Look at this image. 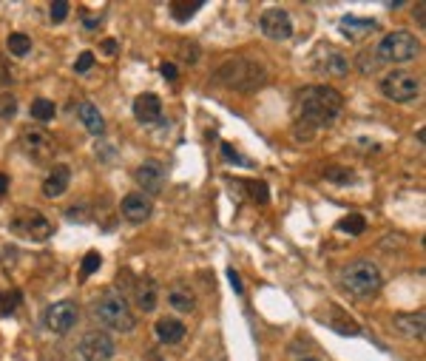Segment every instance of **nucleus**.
Listing matches in <instances>:
<instances>
[{"instance_id": "nucleus-8", "label": "nucleus", "mask_w": 426, "mask_h": 361, "mask_svg": "<svg viewBox=\"0 0 426 361\" xmlns=\"http://www.w3.org/2000/svg\"><path fill=\"white\" fill-rule=\"evenodd\" d=\"M114 353H117V345H114V338L103 330H88L80 341L83 361H111Z\"/></svg>"}, {"instance_id": "nucleus-10", "label": "nucleus", "mask_w": 426, "mask_h": 361, "mask_svg": "<svg viewBox=\"0 0 426 361\" xmlns=\"http://www.w3.org/2000/svg\"><path fill=\"white\" fill-rule=\"evenodd\" d=\"M262 32L270 37V40H290V34H293V21H290V14L284 9H267L259 21Z\"/></svg>"}, {"instance_id": "nucleus-20", "label": "nucleus", "mask_w": 426, "mask_h": 361, "mask_svg": "<svg viewBox=\"0 0 426 361\" xmlns=\"http://www.w3.org/2000/svg\"><path fill=\"white\" fill-rule=\"evenodd\" d=\"M168 305L179 313H190L197 308V296H193V290H188V288H173L168 293Z\"/></svg>"}, {"instance_id": "nucleus-11", "label": "nucleus", "mask_w": 426, "mask_h": 361, "mask_svg": "<svg viewBox=\"0 0 426 361\" xmlns=\"http://www.w3.org/2000/svg\"><path fill=\"white\" fill-rule=\"evenodd\" d=\"M134 179H137V185L142 188L145 194H160L162 188H165V168H162L160 162L148 160V162H142V165L137 168Z\"/></svg>"}, {"instance_id": "nucleus-1", "label": "nucleus", "mask_w": 426, "mask_h": 361, "mask_svg": "<svg viewBox=\"0 0 426 361\" xmlns=\"http://www.w3.org/2000/svg\"><path fill=\"white\" fill-rule=\"evenodd\" d=\"M296 108H299V131H316L336 123V117L344 108V97L341 91H336L333 86H310L296 97Z\"/></svg>"}, {"instance_id": "nucleus-4", "label": "nucleus", "mask_w": 426, "mask_h": 361, "mask_svg": "<svg viewBox=\"0 0 426 361\" xmlns=\"http://www.w3.org/2000/svg\"><path fill=\"white\" fill-rule=\"evenodd\" d=\"M341 284H344V290L355 299H373L381 290L384 279H381V271L370 259H355L341 271Z\"/></svg>"}, {"instance_id": "nucleus-32", "label": "nucleus", "mask_w": 426, "mask_h": 361, "mask_svg": "<svg viewBox=\"0 0 426 361\" xmlns=\"http://www.w3.org/2000/svg\"><path fill=\"white\" fill-rule=\"evenodd\" d=\"M91 66H94V54H91V51H83L80 57H77V63H74V71L86 74V71H88Z\"/></svg>"}, {"instance_id": "nucleus-6", "label": "nucleus", "mask_w": 426, "mask_h": 361, "mask_svg": "<svg viewBox=\"0 0 426 361\" xmlns=\"http://www.w3.org/2000/svg\"><path fill=\"white\" fill-rule=\"evenodd\" d=\"M381 94L392 103H412L421 94V77L403 69H395L381 80Z\"/></svg>"}, {"instance_id": "nucleus-22", "label": "nucleus", "mask_w": 426, "mask_h": 361, "mask_svg": "<svg viewBox=\"0 0 426 361\" xmlns=\"http://www.w3.org/2000/svg\"><path fill=\"white\" fill-rule=\"evenodd\" d=\"M6 49H9L14 57H26V54L32 51V37H29V34H21V32H14V34H9Z\"/></svg>"}, {"instance_id": "nucleus-27", "label": "nucleus", "mask_w": 426, "mask_h": 361, "mask_svg": "<svg viewBox=\"0 0 426 361\" xmlns=\"http://www.w3.org/2000/svg\"><path fill=\"white\" fill-rule=\"evenodd\" d=\"M17 114V97L14 94H0V120H12Z\"/></svg>"}, {"instance_id": "nucleus-7", "label": "nucleus", "mask_w": 426, "mask_h": 361, "mask_svg": "<svg viewBox=\"0 0 426 361\" xmlns=\"http://www.w3.org/2000/svg\"><path fill=\"white\" fill-rule=\"evenodd\" d=\"M12 227L21 236H29V239H34V242H43V239H49L51 236V222L40 214V211H34V208H23L21 214H17L14 219H12Z\"/></svg>"}, {"instance_id": "nucleus-26", "label": "nucleus", "mask_w": 426, "mask_h": 361, "mask_svg": "<svg viewBox=\"0 0 426 361\" xmlns=\"http://www.w3.org/2000/svg\"><path fill=\"white\" fill-rule=\"evenodd\" d=\"M338 227H341L344 234L358 236V234H364V227H366V225H364V216H361V214H350V216H344V219H341Z\"/></svg>"}, {"instance_id": "nucleus-5", "label": "nucleus", "mask_w": 426, "mask_h": 361, "mask_svg": "<svg viewBox=\"0 0 426 361\" xmlns=\"http://www.w3.org/2000/svg\"><path fill=\"white\" fill-rule=\"evenodd\" d=\"M373 51L378 63H410L421 54V43L410 32H390Z\"/></svg>"}, {"instance_id": "nucleus-18", "label": "nucleus", "mask_w": 426, "mask_h": 361, "mask_svg": "<svg viewBox=\"0 0 426 361\" xmlns=\"http://www.w3.org/2000/svg\"><path fill=\"white\" fill-rule=\"evenodd\" d=\"M157 301H160V284L153 282L151 276H145L140 284H137V305L151 313V310H157Z\"/></svg>"}, {"instance_id": "nucleus-35", "label": "nucleus", "mask_w": 426, "mask_h": 361, "mask_svg": "<svg viewBox=\"0 0 426 361\" xmlns=\"http://www.w3.org/2000/svg\"><path fill=\"white\" fill-rule=\"evenodd\" d=\"M227 279H230V284H234V288H236V293H242V279H239V273H236L234 268L227 271Z\"/></svg>"}, {"instance_id": "nucleus-15", "label": "nucleus", "mask_w": 426, "mask_h": 361, "mask_svg": "<svg viewBox=\"0 0 426 361\" xmlns=\"http://www.w3.org/2000/svg\"><path fill=\"white\" fill-rule=\"evenodd\" d=\"M77 117H80V123L86 125L88 134H94V137L105 134V120H103V114L97 111L94 103H80V105H77Z\"/></svg>"}, {"instance_id": "nucleus-34", "label": "nucleus", "mask_w": 426, "mask_h": 361, "mask_svg": "<svg viewBox=\"0 0 426 361\" xmlns=\"http://www.w3.org/2000/svg\"><path fill=\"white\" fill-rule=\"evenodd\" d=\"M250 191L259 194V202H267V188H264V182H250Z\"/></svg>"}, {"instance_id": "nucleus-36", "label": "nucleus", "mask_w": 426, "mask_h": 361, "mask_svg": "<svg viewBox=\"0 0 426 361\" xmlns=\"http://www.w3.org/2000/svg\"><path fill=\"white\" fill-rule=\"evenodd\" d=\"M83 26H86V29H97V26H100V17L86 14V17H83Z\"/></svg>"}, {"instance_id": "nucleus-28", "label": "nucleus", "mask_w": 426, "mask_h": 361, "mask_svg": "<svg viewBox=\"0 0 426 361\" xmlns=\"http://www.w3.org/2000/svg\"><path fill=\"white\" fill-rule=\"evenodd\" d=\"M68 12H71V6L66 3V0H54L51 9H49V21L51 23H63L66 17H68Z\"/></svg>"}, {"instance_id": "nucleus-31", "label": "nucleus", "mask_w": 426, "mask_h": 361, "mask_svg": "<svg viewBox=\"0 0 426 361\" xmlns=\"http://www.w3.org/2000/svg\"><path fill=\"white\" fill-rule=\"evenodd\" d=\"M327 179H333V182H338V185H350V182H353V171L330 168V171H327Z\"/></svg>"}, {"instance_id": "nucleus-24", "label": "nucleus", "mask_w": 426, "mask_h": 361, "mask_svg": "<svg viewBox=\"0 0 426 361\" xmlns=\"http://www.w3.org/2000/svg\"><path fill=\"white\" fill-rule=\"evenodd\" d=\"M324 71H327V74H336V77H344V74L350 71V60H347L344 54H338V51H330V54H327Z\"/></svg>"}, {"instance_id": "nucleus-40", "label": "nucleus", "mask_w": 426, "mask_h": 361, "mask_svg": "<svg viewBox=\"0 0 426 361\" xmlns=\"http://www.w3.org/2000/svg\"><path fill=\"white\" fill-rule=\"evenodd\" d=\"M296 361H318V358H310V356H307V358H296Z\"/></svg>"}, {"instance_id": "nucleus-25", "label": "nucleus", "mask_w": 426, "mask_h": 361, "mask_svg": "<svg viewBox=\"0 0 426 361\" xmlns=\"http://www.w3.org/2000/svg\"><path fill=\"white\" fill-rule=\"evenodd\" d=\"M202 9L199 0H193V3H185V0H177V3H171V17H177V21H190L193 14Z\"/></svg>"}, {"instance_id": "nucleus-29", "label": "nucleus", "mask_w": 426, "mask_h": 361, "mask_svg": "<svg viewBox=\"0 0 426 361\" xmlns=\"http://www.w3.org/2000/svg\"><path fill=\"white\" fill-rule=\"evenodd\" d=\"M375 69H378L375 51H361V54H358V71H361V74H373Z\"/></svg>"}, {"instance_id": "nucleus-19", "label": "nucleus", "mask_w": 426, "mask_h": 361, "mask_svg": "<svg viewBox=\"0 0 426 361\" xmlns=\"http://www.w3.org/2000/svg\"><path fill=\"white\" fill-rule=\"evenodd\" d=\"M375 29H378L375 21H361V17H355V14H347L344 21H341V32L350 37V40H358L361 34H370Z\"/></svg>"}, {"instance_id": "nucleus-2", "label": "nucleus", "mask_w": 426, "mask_h": 361, "mask_svg": "<svg viewBox=\"0 0 426 361\" xmlns=\"http://www.w3.org/2000/svg\"><path fill=\"white\" fill-rule=\"evenodd\" d=\"M267 80V74L262 63L245 60V57H234V60H225L216 71H213V83L225 86V88H236V91H253Z\"/></svg>"}, {"instance_id": "nucleus-14", "label": "nucleus", "mask_w": 426, "mask_h": 361, "mask_svg": "<svg viewBox=\"0 0 426 361\" xmlns=\"http://www.w3.org/2000/svg\"><path fill=\"white\" fill-rule=\"evenodd\" d=\"M123 216L128 222H137V225L145 222L151 216V199L145 194H128L123 199Z\"/></svg>"}, {"instance_id": "nucleus-21", "label": "nucleus", "mask_w": 426, "mask_h": 361, "mask_svg": "<svg viewBox=\"0 0 426 361\" xmlns=\"http://www.w3.org/2000/svg\"><path fill=\"white\" fill-rule=\"evenodd\" d=\"M23 145L29 148V154H34L37 160H40L43 154H49V140L40 134V131H34V128H29L23 134Z\"/></svg>"}, {"instance_id": "nucleus-23", "label": "nucleus", "mask_w": 426, "mask_h": 361, "mask_svg": "<svg viewBox=\"0 0 426 361\" xmlns=\"http://www.w3.org/2000/svg\"><path fill=\"white\" fill-rule=\"evenodd\" d=\"M54 114H57V108H54V103L46 100V97H37V100L32 103V117H34V120L51 123V120H54Z\"/></svg>"}, {"instance_id": "nucleus-13", "label": "nucleus", "mask_w": 426, "mask_h": 361, "mask_svg": "<svg viewBox=\"0 0 426 361\" xmlns=\"http://www.w3.org/2000/svg\"><path fill=\"white\" fill-rule=\"evenodd\" d=\"M395 330L401 333V336H406V338H423V333H426V316L423 313H401V316H395Z\"/></svg>"}, {"instance_id": "nucleus-33", "label": "nucleus", "mask_w": 426, "mask_h": 361, "mask_svg": "<svg viewBox=\"0 0 426 361\" xmlns=\"http://www.w3.org/2000/svg\"><path fill=\"white\" fill-rule=\"evenodd\" d=\"M222 154H225V160H227V162H239V165H250L247 160H242V157L236 154V151H234V148H230V142H222Z\"/></svg>"}, {"instance_id": "nucleus-12", "label": "nucleus", "mask_w": 426, "mask_h": 361, "mask_svg": "<svg viewBox=\"0 0 426 361\" xmlns=\"http://www.w3.org/2000/svg\"><path fill=\"white\" fill-rule=\"evenodd\" d=\"M134 117H137L142 125H151V123H160L162 120V103L157 94H140L134 100Z\"/></svg>"}, {"instance_id": "nucleus-9", "label": "nucleus", "mask_w": 426, "mask_h": 361, "mask_svg": "<svg viewBox=\"0 0 426 361\" xmlns=\"http://www.w3.org/2000/svg\"><path fill=\"white\" fill-rule=\"evenodd\" d=\"M77 319H80V313H77V305H74V301H54V305L46 308V313H43V325H46L51 333L63 336V333L74 330Z\"/></svg>"}, {"instance_id": "nucleus-17", "label": "nucleus", "mask_w": 426, "mask_h": 361, "mask_svg": "<svg viewBox=\"0 0 426 361\" xmlns=\"http://www.w3.org/2000/svg\"><path fill=\"white\" fill-rule=\"evenodd\" d=\"M157 336H160V341H162V345H179V341L188 336V330H185V325H182V321L179 319H160L157 321Z\"/></svg>"}, {"instance_id": "nucleus-37", "label": "nucleus", "mask_w": 426, "mask_h": 361, "mask_svg": "<svg viewBox=\"0 0 426 361\" xmlns=\"http://www.w3.org/2000/svg\"><path fill=\"white\" fill-rule=\"evenodd\" d=\"M162 74L168 80H177V66H171V63H162Z\"/></svg>"}, {"instance_id": "nucleus-16", "label": "nucleus", "mask_w": 426, "mask_h": 361, "mask_svg": "<svg viewBox=\"0 0 426 361\" xmlns=\"http://www.w3.org/2000/svg\"><path fill=\"white\" fill-rule=\"evenodd\" d=\"M68 182H71L68 165H54L51 174H49L46 182H43V194H46V197H60V194H66Z\"/></svg>"}, {"instance_id": "nucleus-30", "label": "nucleus", "mask_w": 426, "mask_h": 361, "mask_svg": "<svg viewBox=\"0 0 426 361\" xmlns=\"http://www.w3.org/2000/svg\"><path fill=\"white\" fill-rule=\"evenodd\" d=\"M100 253L97 251H91V253H86V259H83V276H91V273H97L100 271Z\"/></svg>"}, {"instance_id": "nucleus-39", "label": "nucleus", "mask_w": 426, "mask_h": 361, "mask_svg": "<svg viewBox=\"0 0 426 361\" xmlns=\"http://www.w3.org/2000/svg\"><path fill=\"white\" fill-rule=\"evenodd\" d=\"M9 191V177L6 174H0V197H3Z\"/></svg>"}, {"instance_id": "nucleus-3", "label": "nucleus", "mask_w": 426, "mask_h": 361, "mask_svg": "<svg viewBox=\"0 0 426 361\" xmlns=\"http://www.w3.org/2000/svg\"><path fill=\"white\" fill-rule=\"evenodd\" d=\"M94 319L100 321V325H105L108 330H117V333H131L137 327V316L131 313L128 299L117 290H105L94 301Z\"/></svg>"}, {"instance_id": "nucleus-38", "label": "nucleus", "mask_w": 426, "mask_h": 361, "mask_svg": "<svg viewBox=\"0 0 426 361\" xmlns=\"http://www.w3.org/2000/svg\"><path fill=\"white\" fill-rule=\"evenodd\" d=\"M103 51H105V54H114V51H117V40H105V43H103Z\"/></svg>"}]
</instances>
